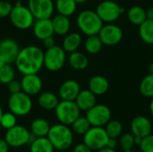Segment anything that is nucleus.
Listing matches in <instances>:
<instances>
[{
	"mask_svg": "<svg viewBox=\"0 0 153 152\" xmlns=\"http://www.w3.org/2000/svg\"><path fill=\"white\" fill-rule=\"evenodd\" d=\"M44 52L36 46H27L20 50L15 65L20 73L24 74L38 73L43 66Z\"/></svg>",
	"mask_w": 153,
	"mask_h": 152,
	"instance_id": "obj_1",
	"label": "nucleus"
},
{
	"mask_svg": "<svg viewBox=\"0 0 153 152\" xmlns=\"http://www.w3.org/2000/svg\"><path fill=\"white\" fill-rule=\"evenodd\" d=\"M47 137L50 141L54 149L58 151L68 150L72 146L74 141L73 131L68 125L63 124H57L50 126Z\"/></svg>",
	"mask_w": 153,
	"mask_h": 152,
	"instance_id": "obj_2",
	"label": "nucleus"
},
{
	"mask_svg": "<svg viewBox=\"0 0 153 152\" xmlns=\"http://www.w3.org/2000/svg\"><path fill=\"white\" fill-rule=\"evenodd\" d=\"M79 30L86 36L97 35L101 30L104 22L100 18L96 11L84 10L82 11L76 19Z\"/></svg>",
	"mask_w": 153,
	"mask_h": 152,
	"instance_id": "obj_3",
	"label": "nucleus"
},
{
	"mask_svg": "<svg viewBox=\"0 0 153 152\" xmlns=\"http://www.w3.org/2000/svg\"><path fill=\"white\" fill-rule=\"evenodd\" d=\"M9 18L12 24L20 30H27L30 28L35 22V18L30 9L19 2L13 6Z\"/></svg>",
	"mask_w": 153,
	"mask_h": 152,
	"instance_id": "obj_4",
	"label": "nucleus"
},
{
	"mask_svg": "<svg viewBox=\"0 0 153 152\" xmlns=\"http://www.w3.org/2000/svg\"><path fill=\"white\" fill-rule=\"evenodd\" d=\"M7 105L10 112L18 116H24L28 115L32 108V101L30 96L22 90L11 94L8 99Z\"/></svg>",
	"mask_w": 153,
	"mask_h": 152,
	"instance_id": "obj_5",
	"label": "nucleus"
},
{
	"mask_svg": "<svg viewBox=\"0 0 153 152\" xmlns=\"http://www.w3.org/2000/svg\"><path fill=\"white\" fill-rule=\"evenodd\" d=\"M56 116L60 124L71 125L79 116L81 110L76 105L75 101L62 100L59 101L55 108Z\"/></svg>",
	"mask_w": 153,
	"mask_h": 152,
	"instance_id": "obj_6",
	"label": "nucleus"
},
{
	"mask_svg": "<svg viewBox=\"0 0 153 152\" xmlns=\"http://www.w3.org/2000/svg\"><path fill=\"white\" fill-rule=\"evenodd\" d=\"M66 61L65 51L62 47L55 45L52 47L47 48L44 52L43 65L51 72L61 70Z\"/></svg>",
	"mask_w": 153,
	"mask_h": 152,
	"instance_id": "obj_7",
	"label": "nucleus"
},
{
	"mask_svg": "<svg viewBox=\"0 0 153 152\" xmlns=\"http://www.w3.org/2000/svg\"><path fill=\"white\" fill-rule=\"evenodd\" d=\"M108 139L105 128L101 126H91L83 135V142L91 151H97L107 147Z\"/></svg>",
	"mask_w": 153,
	"mask_h": 152,
	"instance_id": "obj_8",
	"label": "nucleus"
},
{
	"mask_svg": "<svg viewBox=\"0 0 153 152\" xmlns=\"http://www.w3.org/2000/svg\"><path fill=\"white\" fill-rule=\"evenodd\" d=\"M96 13L103 22L112 23L120 18L124 13V9L115 1L105 0L98 4Z\"/></svg>",
	"mask_w": 153,
	"mask_h": 152,
	"instance_id": "obj_9",
	"label": "nucleus"
},
{
	"mask_svg": "<svg viewBox=\"0 0 153 152\" xmlns=\"http://www.w3.org/2000/svg\"><path fill=\"white\" fill-rule=\"evenodd\" d=\"M110 108L103 104H95L91 108L86 111V118L91 126H105L111 119Z\"/></svg>",
	"mask_w": 153,
	"mask_h": 152,
	"instance_id": "obj_10",
	"label": "nucleus"
},
{
	"mask_svg": "<svg viewBox=\"0 0 153 152\" xmlns=\"http://www.w3.org/2000/svg\"><path fill=\"white\" fill-rule=\"evenodd\" d=\"M30 133L27 128L22 125H14L6 131L4 140L9 147L19 148L27 144L30 139Z\"/></svg>",
	"mask_w": 153,
	"mask_h": 152,
	"instance_id": "obj_11",
	"label": "nucleus"
},
{
	"mask_svg": "<svg viewBox=\"0 0 153 152\" xmlns=\"http://www.w3.org/2000/svg\"><path fill=\"white\" fill-rule=\"evenodd\" d=\"M98 35L104 46L112 47L121 42L124 33L123 30L118 25L112 22L103 25Z\"/></svg>",
	"mask_w": 153,
	"mask_h": 152,
	"instance_id": "obj_12",
	"label": "nucleus"
},
{
	"mask_svg": "<svg viewBox=\"0 0 153 152\" xmlns=\"http://www.w3.org/2000/svg\"><path fill=\"white\" fill-rule=\"evenodd\" d=\"M28 8L36 20L48 19L53 14L55 4L52 0H29Z\"/></svg>",
	"mask_w": 153,
	"mask_h": 152,
	"instance_id": "obj_13",
	"label": "nucleus"
},
{
	"mask_svg": "<svg viewBox=\"0 0 153 152\" xmlns=\"http://www.w3.org/2000/svg\"><path fill=\"white\" fill-rule=\"evenodd\" d=\"M22 90L29 96L39 94L42 90V81L37 73L24 74L22 81Z\"/></svg>",
	"mask_w": 153,
	"mask_h": 152,
	"instance_id": "obj_14",
	"label": "nucleus"
},
{
	"mask_svg": "<svg viewBox=\"0 0 153 152\" xmlns=\"http://www.w3.org/2000/svg\"><path fill=\"white\" fill-rule=\"evenodd\" d=\"M131 131L134 136L146 137L152 132V124L144 116H137L131 122Z\"/></svg>",
	"mask_w": 153,
	"mask_h": 152,
	"instance_id": "obj_15",
	"label": "nucleus"
},
{
	"mask_svg": "<svg viewBox=\"0 0 153 152\" xmlns=\"http://www.w3.org/2000/svg\"><path fill=\"white\" fill-rule=\"evenodd\" d=\"M20 50L18 43L12 39H4L0 41V55L7 64L15 62Z\"/></svg>",
	"mask_w": 153,
	"mask_h": 152,
	"instance_id": "obj_16",
	"label": "nucleus"
},
{
	"mask_svg": "<svg viewBox=\"0 0 153 152\" xmlns=\"http://www.w3.org/2000/svg\"><path fill=\"white\" fill-rule=\"evenodd\" d=\"M80 91V84L75 80H66L61 84L58 94L62 100L74 101Z\"/></svg>",
	"mask_w": 153,
	"mask_h": 152,
	"instance_id": "obj_17",
	"label": "nucleus"
},
{
	"mask_svg": "<svg viewBox=\"0 0 153 152\" xmlns=\"http://www.w3.org/2000/svg\"><path fill=\"white\" fill-rule=\"evenodd\" d=\"M32 26H33V34L38 39L43 40L48 37L53 36L54 34L52 20L50 18L37 19Z\"/></svg>",
	"mask_w": 153,
	"mask_h": 152,
	"instance_id": "obj_18",
	"label": "nucleus"
},
{
	"mask_svg": "<svg viewBox=\"0 0 153 152\" xmlns=\"http://www.w3.org/2000/svg\"><path fill=\"white\" fill-rule=\"evenodd\" d=\"M89 90L96 96H102L106 94L109 89V82L108 79L102 75L92 76L88 83Z\"/></svg>",
	"mask_w": 153,
	"mask_h": 152,
	"instance_id": "obj_19",
	"label": "nucleus"
},
{
	"mask_svg": "<svg viewBox=\"0 0 153 152\" xmlns=\"http://www.w3.org/2000/svg\"><path fill=\"white\" fill-rule=\"evenodd\" d=\"M96 95L93 94L89 89L82 90L79 92L75 99V103L81 111H88L96 104Z\"/></svg>",
	"mask_w": 153,
	"mask_h": 152,
	"instance_id": "obj_20",
	"label": "nucleus"
},
{
	"mask_svg": "<svg viewBox=\"0 0 153 152\" xmlns=\"http://www.w3.org/2000/svg\"><path fill=\"white\" fill-rule=\"evenodd\" d=\"M52 25L54 29V33L59 36H65L71 28V22L68 16L57 14L52 19Z\"/></svg>",
	"mask_w": 153,
	"mask_h": 152,
	"instance_id": "obj_21",
	"label": "nucleus"
},
{
	"mask_svg": "<svg viewBox=\"0 0 153 152\" xmlns=\"http://www.w3.org/2000/svg\"><path fill=\"white\" fill-rule=\"evenodd\" d=\"M68 63L70 66L74 70H84L89 65V58L88 56L80 51H74L70 53L68 57Z\"/></svg>",
	"mask_w": 153,
	"mask_h": 152,
	"instance_id": "obj_22",
	"label": "nucleus"
},
{
	"mask_svg": "<svg viewBox=\"0 0 153 152\" xmlns=\"http://www.w3.org/2000/svg\"><path fill=\"white\" fill-rule=\"evenodd\" d=\"M82 36L78 32H72L69 34H66L64 40H63V45L62 47L63 49L67 52V53H72L80 47L82 44Z\"/></svg>",
	"mask_w": 153,
	"mask_h": 152,
	"instance_id": "obj_23",
	"label": "nucleus"
},
{
	"mask_svg": "<svg viewBox=\"0 0 153 152\" xmlns=\"http://www.w3.org/2000/svg\"><path fill=\"white\" fill-rule=\"evenodd\" d=\"M127 18L132 24L140 26L147 20L146 10L140 5H134L127 11Z\"/></svg>",
	"mask_w": 153,
	"mask_h": 152,
	"instance_id": "obj_24",
	"label": "nucleus"
},
{
	"mask_svg": "<svg viewBox=\"0 0 153 152\" xmlns=\"http://www.w3.org/2000/svg\"><path fill=\"white\" fill-rule=\"evenodd\" d=\"M59 100L56 94L49 91L40 93L38 99L39 106L45 110H53L56 108Z\"/></svg>",
	"mask_w": 153,
	"mask_h": 152,
	"instance_id": "obj_25",
	"label": "nucleus"
},
{
	"mask_svg": "<svg viewBox=\"0 0 153 152\" xmlns=\"http://www.w3.org/2000/svg\"><path fill=\"white\" fill-rule=\"evenodd\" d=\"M50 125L48 122L44 118H37L32 121L30 125V133L33 136L47 137L49 132Z\"/></svg>",
	"mask_w": 153,
	"mask_h": 152,
	"instance_id": "obj_26",
	"label": "nucleus"
},
{
	"mask_svg": "<svg viewBox=\"0 0 153 152\" xmlns=\"http://www.w3.org/2000/svg\"><path fill=\"white\" fill-rule=\"evenodd\" d=\"M76 7L77 3L74 0H56L55 3V8L58 13L68 17L75 13Z\"/></svg>",
	"mask_w": 153,
	"mask_h": 152,
	"instance_id": "obj_27",
	"label": "nucleus"
},
{
	"mask_svg": "<svg viewBox=\"0 0 153 152\" xmlns=\"http://www.w3.org/2000/svg\"><path fill=\"white\" fill-rule=\"evenodd\" d=\"M103 46L104 45L98 34L87 36V39L84 41V48L86 52L91 55L99 54L101 51Z\"/></svg>",
	"mask_w": 153,
	"mask_h": 152,
	"instance_id": "obj_28",
	"label": "nucleus"
},
{
	"mask_svg": "<svg viewBox=\"0 0 153 152\" xmlns=\"http://www.w3.org/2000/svg\"><path fill=\"white\" fill-rule=\"evenodd\" d=\"M54 150L48 137H38L30 145V152H54Z\"/></svg>",
	"mask_w": 153,
	"mask_h": 152,
	"instance_id": "obj_29",
	"label": "nucleus"
},
{
	"mask_svg": "<svg viewBox=\"0 0 153 152\" xmlns=\"http://www.w3.org/2000/svg\"><path fill=\"white\" fill-rule=\"evenodd\" d=\"M139 34L142 40L149 45H153V21L146 20L139 26Z\"/></svg>",
	"mask_w": 153,
	"mask_h": 152,
	"instance_id": "obj_30",
	"label": "nucleus"
},
{
	"mask_svg": "<svg viewBox=\"0 0 153 152\" xmlns=\"http://www.w3.org/2000/svg\"><path fill=\"white\" fill-rule=\"evenodd\" d=\"M139 90L143 97L153 98V74H147L143 78L139 85Z\"/></svg>",
	"mask_w": 153,
	"mask_h": 152,
	"instance_id": "obj_31",
	"label": "nucleus"
},
{
	"mask_svg": "<svg viewBox=\"0 0 153 152\" xmlns=\"http://www.w3.org/2000/svg\"><path fill=\"white\" fill-rule=\"evenodd\" d=\"M72 131L73 133L78 135H84L88 130L91 127L90 122L86 118V116H79L72 125Z\"/></svg>",
	"mask_w": 153,
	"mask_h": 152,
	"instance_id": "obj_32",
	"label": "nucleus"
},
{
	"mask_svg": "<svg viewBox=\"0 0 153 152\" xmlns=\"http://www.w3.org/2000/svg\"><path fill=\"white\" fill-rule=\"evenodd\" d=\"M105 130L109 138L117 139L123 133V125L118 120L110 119L105 125Z\"/></svg>",
	"mask_w": 153,
	"mask_h": 152,
	"instance_id": "obj_33",
	"label": "nucleus"
},
{
	"mask_svg": "<svg viewBox=\"0 0 153 152\" xmlns=\"http://www.w3.org/2000/svg\"><path fill=\"white\" fill-rule=\"evenodd\" d=\"M14 77L15 72L10 64H6L0 68V82L2 84L7 85L10 82L14 80Z\"/></svg>",
	"mask_w": 153,
	"mask_h": 152,
	"instance_id": "obj_34",
	"label": "nucleus"
},
{
	"mask_svg": "<svg viewBox=\"0 0 153 152\" xmlns=\"http://www.w3.org/2000/svg\"><path fill=\"white\" fill-rule=\"evenodd\" d=\"M119 145L124 151H128L133 150L134 144V135L130 133H122L119 136Z\"/></svg>",
	"mask_w": 153,
	"mask_h": 152,
	"instance_id": "obj_35",
	"label": "nucleus"
},
{
	"mask_svg": "<svg viewBox=\"0 0 153 152\" xmlns=\"http://www.w3.org/2000/svg\"><path fill=\"white\" fill-rule=\"evenodd\" d=\"M0 125L6 130L11 129L16 125V116L12 112L3 113L0 120Z\"/></svg>",
	"mask_w": 153,
	"mask_h": 152,
	"instance_id": "obj_36",
	"label": "nucleus"
},
{
	"mask_svg": "<svg viewBox=\"0 0 153 152\" xmlns=\"http://www.w3.org/2000/svg\"><path fill=\"white\" fill-rule=\"evenodd\" d=\"M142 152H153V134H149L143 138L140 144Z\"/></svg>",
	"mask_w": 153,
	"mask_h": 152,
	"instance_id": "obj_37",
	"label": "nucleus"
},
{
	"mask_svg": "<svg viewBox=\"0 0 153 152\" xmlns=\"http://www.w3.org/2000/svg\"><path fill=\"white\" fill-rule=\"evenodd\" d=\"M13 9V5L10 2L0 0V18L8 17Z\"/></svg>",
	"mask_w": 153,
	"mask_h": 152,
	"instance_id": "obj_38",
	"label": "nucleus"
},
{
	"mask_svg": "<svg viewBox=\"0 0 153 152\" xmlns=\"http://www.w3.org/2000/svg\"><path fill=\"white\" fill-rule=\"evenodd\" d=\"M7 88L8 90L11 94L13 93H17L22 91V85H21V82H18L16 80H13L12 82H10L7 84Z\"/></svg>",
	"mask_w": 153,
	"mask_h": 152,
	"instance_id": "obj_39",
	"label": "nucleus"
},
{
	"mask_svg": "<svg viewBox=\"0 0 153 152\" xmlns=\"http://www.w3.org/2000/svg\"><path fill=\"white\" fill-rule=\"evenodd\" d=\"M73 152H91V150L83 142V143H80L76 145Z\"/></svg>",
	"mask_w": 153,
	"mask_h": 152,
	"instance_id": "obj_40",
	"label": "nucleus"
},
{
	"mask_svg": "<svg viewBox=\"0 0 153 152\" xmlns=\"http://www.w3.org/2000/svg\"><path fill=\"white\" fill-rule=\"evenodd\" d=\"M43 43H44V46L47 47V48H49V47H52L56 45V41H55V39L53 38V36H50V37H48L46 38L45 39L42 40Z\"/></svg>",
	"mask_w": 153,
	"mask_h": 152,
	"instance_id": "obj_41",
	"label": "nucleus"
},
{
	"mask_svg": "<svg viewBox=\"0 0 153 152\" xmlns=\"http://www.w3.org/2000/svg\"><path fill=\"white\" fill-rule=\"evenodd\" d=\"M117 144H118L117 139H116V138H109L108 142L107 143V147L110 148V149H116Z\"/></svg>",
	"mask_w": 153,
	"mask_h": 152,
	"instance_id": "obj_42",
	"label": "nucleus"
},
{
	"mask_svg": "<svg viewBox=\"0 0 153 152\" xmlns=\"http://www.w3.org/2000/svg\"><path fill=\"white\" fill-rule=\"evenodd\" d=\"M9 151V145L4 139H0V152Z\"/></svg>",
	"mask_w": 153,
	"mask_h": 152,
	"instance_id": "obj_43",
	"label": "nucleus"
},
{
	"mask_svg": "<svg viewBox=\"0 0 153 152\" xmlns=\"http://www.w3.org/2000/svg\"><path fill=\"white\" fill-rule=\"evenodd\" d=\"M146 14H147V19L148 20L153 21V6L148 8V10H146Z\"/></svg>",
	"mask_w": 153,
	"mask_h": 152,
	"instance_id": "obj_44",
	"label": "nucleus"
},
{
	"mask_svg": "<svg viewBox=\"0 0 153 152\" xmlns=\"http://www.w3.org/2000/svg\"><path fill=\"white\" fill-rule=\"evenodd\" d=\"M143 141V138L142 137H139V136H134V144L136 146H140L141 142Z\"/></svg>",
	"mask_w": 153,
	"mask_h": 152,
	"instance_id": "obj_45",
	"label": "nucleus"
},
{
	"mask_svg": "<svg viewBox=\"0 0 153 152\" xmlns=\"http://www.w3.org/2000/svg\"><path fill=\"white\" fill-rule=\"evenodd\" d=\"M98 152H117V151L115 149H110V148H108V147H105L100 151H98Z\"/></svg>",
	"mask_w": 153,
	"mask_h": 152,
	"instance_id": "obj_46",
	"label": "nucleus"
},
{
	"mask_svg": "<svg viewBox=\"0 0 153 152\" xmlns=\"http://www.w3.org/2000/svg\"><path fill=\"white\" fill-rule=\"evenodd\" d=\"M6 64H7V62L5 61V59L0 55V68L3 67V66H4V65H6Z\"/></svg>",
	"mask_w": 153,
	"mask_h": 152,
	"instance_id": "obj_47",
	"label": "nucleus"
},
{
	"mask_svg": "<svg viewBox=\"0 0 153 152\" xmlns=\"http://www.w3.org/2000/svg\"><path fill=\"white\" fill-rule=\"evenodd\" d=\"M150 112H151L152 116H153V98L152 99V101L150 103Z\"/></svg>",
	"mask_w": 153,
	"mask_h": 152,
	"instance_id": "obj_48",
	"label": "nucleus"
},
{
	"mask_svg": "<svg viewBox=\"0 0 153 152\" xmlns=\"http://www.w3.org/2000/svg\"><path fill=\"white\" fill-rule=\"evenodd\" d=\"M149 73L151 74H153V62H152L149 65Z\"/></svg>",
	"mask_w": 153,
	"mask_h": 152,
	"instance_id": "obj_49",
	"label": "nucleus"
},
{
	"mask_svg": "<svg viewBox=\"0 0 153 152\" xmlns=\"http://www.w3.org/2000/svg\"><path fill=\"white\" fill-rule=\"evenodd\" d=\"M77 4H83V3H85L87 0H74Z\"/></svg>",
	"mask_w": 153,
	"mask_h": 152,
	"instance_id": "obj_50",
	"label": "nucleus"
},
{
	"mask_svg": "<svg viewBox=\"0 0 153 152\" xmlns=\"http://www.w3.org/2000/svg\"><path fill=\"white\" fill-rule=\"evenodd\" d=\"M2 115H3V111H2V108H1V106H0V120H1V116H2Z\"/></svg>",
	"mask_w": 153,
	"mask_h": 152,
	"instance_id": "obj_51",
	"label": "nucleus"
},
{
	"mask_svg": "<svg viewBox=\"0 0 153 152\" xmlns=\"http://www.w3.org/2000/svg\"><path fill=\"white\" fill-rule=\"evenodd\" d=\"M125 152H139V151H133V150H131V151H125Z\"/></svg>",
	"mask_w": 153,
	"mask_h": 152,
	"instance_id": "obj_52",
	"label": "nucleus"
}]
</instances>
